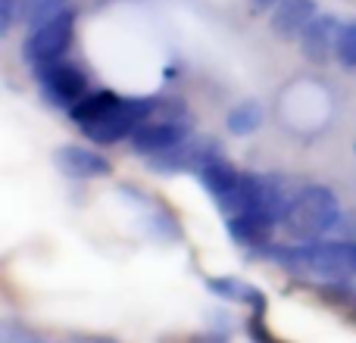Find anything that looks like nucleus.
<instances>
[{
    "label": "nucleus",
    "mask_w": 356,
    "mask_h": 343,
    "mask_svg": "<svg viewBox=\"0 0 356 343\" xmlns=\"http://www.w3.org/2000/svg\"><path fill=\"white\" fill-rule=\"evenodd\" d=\"M156 112L154 97H122L113 91H88L79 103L69 110L72 122L81 135L94 144H116L131 137L138 125H144Z\"/></svg>",
    "instance_id": "obj_1"
},
{
    "label": "nucleus",
    "mask_w": 356,
    "mask_h": 343,
    "mask_svg": "<svg viewBox=\"0 0 356 343\" xmlns=\"http://www.w3.org/2000/svg\"><path fill=\"white\" fill-rule=\"evenodd\" d=\"M338 221L341 203L334 196V190L325 187V184H307L288 200L282 225L291 237L309 244V240H322L328 231H334Z\"/></svg>",
    "instance_id": "obj_2"
},
{
    "label": "nucleus",
    "mask_w": 356,
    "mask_h": 343,
    "mask_svg": "<svg viewBox=\"0 0 356 343\" xmlns=\"http://www.w3.org/2000/svg\"><path fill=\"white\" fill-rule=\"evenodd\" d=\"M278 259L300 265L328 284H347L356 278V240H309L297 250H278Z\"/></svg>",
    "instance_id": "obj_3"
},
{
    "label": "nucleus",
    "mask_w": 356,
    "mask_h": 343,
    "mask_svg": "<svg viewBox=\"0 0 356 343\" xmlns=\"http://www.w3.org/2000/svg\"><path fill=\"white\" fill-rule=\"evenodd\" d=\"M72 35H75V12L66 10L60 16L41 22L38 28H31L29 41H25V56H29V62L35 69L60 62L63 53L72 47Z\"/></svg>",
    "instance_id": "obj_4"
},
{
    "label": "nucleus",
    "mask_w": 356,
    "mask_h": 343,
    "mask_svg": "<svg viewBox=\"0 0 356 343\" xmlns=\"http://www.w3.org/2000/svg\"><path fill=\"white\" fill-rule=\"evenodd\" d=\"M38 85H41V94L50 106L56 110H72L81 97L88 94V75L81 66L75 62H50V66L38 69Z\"/></svg>",
    "instance_id": "obj_5"
},
{
    "label": "nucleus",
    "mask_w": 356,
    "mask_h": 343,
    "mask_svg": "<svg viewBox=\"0 0 356 343\" xmlns=\"http://www.w3.org/2000/svg\"><path fill=\"white\" fill-rule=\"evenodd\" d=\"M188 137H191V131L184 122H150L147 119L144 125H138V131L129 141H131V147H135V153L163 156V153H169V150L181 147Z\"/></svg>",
    "instance_id": "obj_6"
},
{
    "label": "nucleus",
    "mask_w": 356,
    "mask_h": 343,
    "mask_svg": "<svg viewBox=\"0 0 356 343\" xmlns=\"http://www.w3.org/2000/svg\"><path fill=\"white\" fill-rule=\"evenodd\" d=\"M197 178H200V184L209 190V196L216 200V206L225 209L228 203H232V196L238 194L241 181H244V172H238L232 162H225L222 156L213 153L200 169H197Z\"/></svg>",
    "instance_id": "obj_7"
},
{
    "label": "nucleus",
    "mask_w": 356,
    "mask_h": 343,
    "mask_svg": "<svg viewBox=\"0 0 356 343\" xmlns=\"http://www.w3.org/2000/svg\"><path fill=\"white\" fill-rule=\"evenodd\" d=\"M341 19L338 16H316L300 35V50L309 62H325L338 50V35H341Z\"/></svg>",
    "instance_id": "obj_8"
},
{
    "label": "nucleus",
    "mask_w": 356,
    "mask_h": 343,
    "mask_svg": "<svg viewBox=\"0 0 356 343\" xmlns=\"http://www.w3.org/2000/svg\"><path fill=\"white\" fill-rule=\"evenodd\" d=\"M319 16L316 12V0H278L272 10V31L284 41H300V35L307 31V25Z\"/></svg>",
    "instance_id": "obj_9"
},
{
    "label": "nucleus",
    "mask_w": 356,
    "mask_h": 343,
    "mask_svg": "<svg viewBox=\"0 0 356 343\" xmlns=\"http://www.w3.org/2000/svg\"><path fill=\"white\" fill-rule=\"evenodd\" d=\"M56 162H60V169L66 172L69 178H81V181H91V178H104L110 175L113 166L106 156L94 153V150L88 147H75V144H69V147H63L60 153H56Z\"/></svg>",
    "instance_id": "obj_10"
},
{
    "label": "nucleus",
    "mask_w": 356,
    "mask_h": 343,
    "mask_svg": "<svg viewBox=\"0 0 356 343\" xmlns=\"http://www.w3.org/2000/svg\"><path fill=\"white\" fill-rule=\"evenodd\" d=\"M272 228H275V221H269L266 215H257V212H244V215H232L228 219L232 237L247 246H259L272 234Z\"/></svg>",
    "instance_id": "obj_11"
},
{
    "label": "nucleus",
    "mask_w": 356,
    "mask_h": 343,
    "mask_svg": "<svg viewBox=\"0 0 356 343\" xmlns=\"http://www.w3.org/2000/svg\"><path fill=\"white\" fill-rule=\"evenodd\" d=\"M225 125H228V131L238 137L253 135V131H259V125H263V106H259L257 100H244V103L232 106Z\"/></svg>",
    "instance_id": "obj_12"
},
{
    "label": "nucleus",
    "mask_w": 356,
    "mask_h": 343,
    "mask_svg": "<svg viewBox=\"0 0 356 343\" xmlns=\"http://www.w3.org/2000/svg\"><path fill=\"white\" fill-rule=\"evenodd\" d=\"M69 0H25L22 3V16L25 22L31 25V28H38L41 22H47V19L60 16V12L69 10Z\"/></svg>",
    "instance_id": "obj_13"
},
{
    "label": "nucleus",
    "mask_w": 356,
    "mask_h": 343,
    "mask_svg": "<svg viewBox=\"0 0 356 343\" xmlns=\"http://www.w3.org/2000/svg\"><path fill=\"white\" fill-rule=\"evenodd\" d=\"M338 62L344 69H356V19L341 25V35H338V50H334Z\"/></svg>",
    "instance_id": "obj_14"
},
{
    "label": "nucleus",
    "mask_w": 356,
    "mask_h": 343,
    "mask_svg": "<svg viewBox=\"0 0 356 343\" xmlns=\"http://www.w3.org/2000/svg\"><path fill=\"white\" fill-rule=\"evenodd\" d=\"M16 10H19V0H0V31H3V35L13 28Z\"/></svg>",
    "instance_id": "obj_15"
},
{
    "label": "nucleus",
    "mask_w": 356,
    "mask_h": 343,
    "mask_svg": "<svg viewBox=\"0 0 356 343\" xmlns=\"http://www.w3.org/2000/svg\"><path fill=\"white\" fill-rule=\"evenodd\" d=\"M257 6H269V3H278V0H253Z\"/></svg>",
    "instance_id": "obj_16"
}]
</instances>
